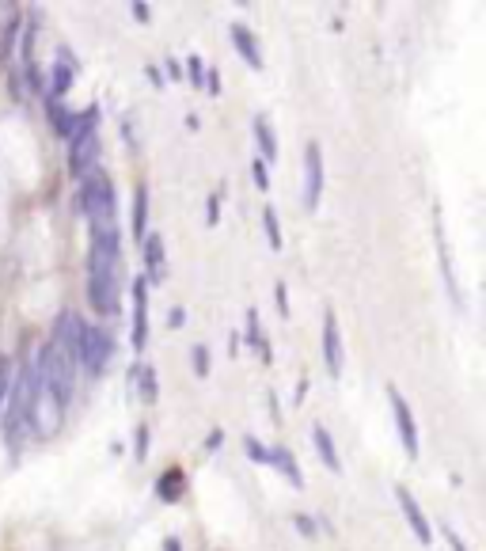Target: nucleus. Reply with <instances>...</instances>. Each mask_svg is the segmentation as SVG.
Masks as SVG:
<instances>
[{"label": "nucleus", "instance_id": "obj_1", "mask_svg": "<svg viewBox=\"0 0 486 551\" xmlns=\"http://www.w3.org/2000/svg\"><path fill=\"white\" fill-rule=\"evenodd\" d=\"M99 107H88L80 111V126L69 137V171L73 175H92L95 164H99Z\"/></svg>", "mask_w": 486, "mask_h": 551}, {"label": "nucleus", "instance_id": "obj_2", "mask_svg": "<svg viewBox=\"0 0 486 551\" xmlns=\"http://www.w3.org/2000/svg\"><path fill=\"white\" fill-rule=\"evenodd\" d=\"M80 209H84L88 225L114 221V183L103 175V171L84 175V187H80Z\"/></svg>", "mask_w": 486, "mask_h": 551}, {"label": "nucleus", "instance_id": "obj_3", "mask_svg": "<svg viewBox=\"0 0 486 551\" xmlns=\"http://www.w3.org/2000/svg\"><path fill=\"white\" fill-rule=\"evenodd\" d=\"M111 354H114V339L103 331V327H95V323L84 320V331H80V358L76 365H84L92 377H99L107 365H111Z\"/></svg>", "mask_w": 486, "mask_h": 551}, {"label": "nucleus", "instance_id": "obj_4", "mask_svg": "<svg viewBox=\"0 0 486 551\" xmlns=\"http://www.w3.org/2000/svg\"><path fill=\"white\" fill-rule=\"evenodd\" d=\"M388 403H392V418L395 426H399L403 449H407V456H418V426H414V415L411 407H407V399H403V392H395V384L388 388Z\"/></svg>", "mask_w": 486, "mask_h": 551}, {"label": "nucleus", "instance_id": "obj_5", "mask_svg": "<svg viewBox=\"0 0 486 551\" xmlns=\"http://www.w3.org/2000/svg\"><path fill=\"white\" fill-rule=\"evenodd\" d=\"M319 194H323V152L312 141L304 149V206L316 209L319 206Z\"/></svg>", "mask_w": 486, "mask_h": 551}, {"label": "nucleus", "instance_id": "obj_6", "mask_svg": "<svg viewBox=\"0 0 486 551\" xmlns=\"http://www.w3.org/2000/svg\"><path fill=\"white\" fill-rule=\"evenodd\" d=\"M149 339V282H133V350H145Z\"/></svg>", "mask_w": 486, "mask_h": 551}, {"label": "nucleus", "instance_id": "obj_7", "mask_svg": "<svg viewBox=\"0 0 486 551\" xmlns=\"http://www.w3.org/2000/svg\"><path fill=\"white\" fill-rule=\"evenodd\" d=\"M73 88V57L57 54V61L50 65V80H46V95H50V103H65V95Z\"/></svg>", "mask_w": 486, "mask_h": 551}, {"label": "nucleus", "instance_id": "obj_8", "mask_svg": "<svg viewBox=\"0 0 486 551\" xmlns=\"http://www.w3.org/2000/svg\"><path fill=\"white\" fill-rule=\"evenodd\" d=\"M323 361H327L331 377L342 373V331H338L335 312H327V316H323Z\"/></svg>", "mask_w": 486, "mask_h": 551}, {"label": "nucleus", "instance_id": "obj_9", "mask_svg": "<svg viewBox=\"0 0 486 551\" xmlns=\"http://www.w3.org/2000/svg\"><path fill=\"white\" fill-rule=\"evenodd\" d=\"M395 498H399V506H403V513H407V521H411L414 536H418L422 544H430V540H433V529H430V521H426V513H422V506L414 502V494L407 491L403 483H395Z\"/></svg>", "mask_w": 486, "mask_h": 551}, {"label": "nucleus", "instance_id": "obj_10", "mask_svg": "<svg viewBox=\"0 0 486 551\" xmlns=\"http://www.w3.org/2000/svg\"><path fill=\"white\" fill-rule=\"evenodd\" d=\"M232 46H236V54L251 65V69H262V50H259V38L251 35V27H243V23H232Z\"/></svg>", "mask_w": 486, "mask_h": 551}, {"label": "nucleus", "instance_id": "obj_11", "mask_svg": "<svg viewBox=\"0 0 486 551\" xmlns=\"http://www.w3.org/2000/svg\"><path fill=\"white\" fill-rule=\"evenodd\" d=\"M88 301L99 316H111L118 308V282H103V278H88Z\"/></svg>", "mask_w": 486, "mask_h": 551}, {"label": "nucleus", "instance_id": "obj_12", "mask_svg": "<svg viewBox=\"0 0 486 551\" xmlns=\"http://www.w3.org/2000/svg\"><path fill=\"white\" fill-rule=\"evenodd\" d=\"M183 491H187V475H183V468H168V472L156 479V498H160V502H179Z\"/></svg>", "mask_w": 486, "mask_h": 551}, {"label": "nucleus", "instance_id": "obj_13", "mask_svg": "<svg viewBox=\"0 0 486 551\" xmlns=\"http://www.w3.org/2000/svg\"><path fill=\"white\" fill-rule=\"evenodd\" d=\"M266 464H274L293 487H304V475H300V468H297V460H293V453L285 449V445H274L270 453H266Z\"/></svg>", "mask_w": 486, "mask_h": 551}, {"label": "nucleus", "instance_id": "obj_14", "mask_svg": "<svg viewBox=\"0 0 486 551\" xmlns=\"http://www.w3.org/2000/svg\"><path fill=\"white\" fill-rule=\"evenodd\" d=\"M50 122H54V133L57 137H73L76 133V126H80V114L69 107V103H50Z\"/></svg>", "mask_w": 486, "mask_h": 551}, {"label": "nucleus", "instance_id": "obj_15", "mask_svg": "<svg viewBox=\"0 0 486 551\" xmlns=\"http://www.w3.org/2000/svg\"><path fill=\"white\" fill-rule=\"evenodd\" d=\"M312 441H316V453L319 460L331 468V472H342V460H338V449H335V437L327 434V426H312Z\"/></svg>", "mask_w": 486, "mask_h": 551}, {"label": "nucleus", "instance_id": "obj_16", "mask_svg": "<svg viewBox=\"0 0 486 551\" xmlns=\"http://www.w3.org/2000/svg\"><path fill=\"white\" fill-rule=\"evenodd\" d=\"M133 236L137 240L149 236V190L145 187H137V194H133Z\"/></svg>", "mask_w": 486, "mask_h": 551}, {"label": "nucleus", "instance_id": "obj_17", "mask_svg": "<svg viewBox=\"0 0 486 551\" xmlns=\"http://www.w3.org/2000/svg\"><path fill=\"white\" fill-rule=\"evenodd\" d=\"M141 244H145V266H149V274L152 278H164V236L152 232Z\"/></svg>", "mask_w": 486, "mask_h": 551}, {"label": "nucleus", "instance_id": "obj_18", "mask_svg": "<svg viewBox=\"0 0 486 551\" xmlns=\"http://www.w3.org/2000/svg\"><path fill=\"white\" fill-rule=\"evenodd\" d=\"M255 137H259V149H262L259 160H266V164L278 160V141H274V130H270V122H266L262 114L255 118Z\"/></svg>", "mask_w": 486, "mask_h": 551}, {"label": "nucleus", "instance_id": "obj_19", "mask_svg": "<svg viewBox=\"0 0 486 551\" xmlns=\"http://www.w3.org/2000/svg\"><path fill=\"white\" fill-rule=\"evenodd\" d=\"M12 380H16V365H12V358L0 354V415L8 407V396H12Z\"/></svg>", "mask_w": 486, "mask_h": 551}, {"label": "nucleus", "instance_id": "obj_20", "mask_svg": "<svg viewBox=\"0 0 486 551\" xmlns=\"http://www.w3.org/2000/svg\"><path fill=\"white\" fill-rule=\"evenodd\" d=\"M262 225H266V240H270V247L278 251L281 247V228H278V213H274V206L262 209Z\"/></svg>", "mask_w": 486, "mask_h": 551}, {"label": "nucleus", "instance_id": "obj_21", "mask_svg": "<svg viewBox=\"0 0 486 551\" xmlns=\"http://www.w3.org/2000/svg\"><path fill=\"white\" fill-rule=\"evenodd\" d=\"M137 384H141V399H145V403H152V399H156V369H152V365H141V369H137Z\"/></svg>", "mask_w": 486, "mask_h": 551}, {"label": "nucleus", "instance_id": "obj_22", "mask_svg": "<svg viewBox=\"0 0 486 551\" xmlns=\"http://www.w3.org/2000/svg\"><path fill=\"white\" fill-rule=\"evenodd\" d=\"M243 453L251 456L255 464H266V453H270V449H262L259 437H243Z\"/></svg>", "mask_w": 486, "mask_h": 551}, {"label": "nucleus", "instance_id": "obj_23", "mask_svg": "<svg viewBox=\"0 0 486 551\" xmlns=\"http://www.w3.org/2000/svg\"><path fill=\"white\" fill-rule=\"evenodd\" d=\"M251 175H255V187L270 190V171H266V160H255V164H251Z\"/></svg>", "mask_w": 486, "mask_h": 551}, {"label": "nucleus", "instance_id": "obj_24", "mask_svg": "<svg viewBox=\"0 0 486 551\" xmlns=\"http://www.w3.org/2000/svg\"><path fill=\"white\" fill-rule=\"evenodd\" d=\"M194 373H198V377H209V350L206 346H194Z\"/></svg>", "mask_w": 486, "mask_h": 551}, {"label": "nucleus", "instance_id": "obj_25", "mask_svg": "<svg viewBox=\"0 0 486 551\" xmlns=\"http://www.w3.org/2000/svg\"><path fill=\"white\" fill-rule=\"evenodd\" d=\"M206 221H209V225H217V221H221V198H217V194H209V202H206Z\"/></svg>", "mask_w": 486, "mask_h": 551}, {"label": "nucleus", "instance_id": "obj_26", "mask_svg": "<svg viewBox=\"0 0 486 551\" xmlns=\"http://www.w3.org/2000/svg\"><path fill=\"white\" fill-rule=\"evenodd\" d=\"M149 456V426H137V460Z\"/></svg>", "mask_w": 486, "mask_h": 551}, {"label": "nucleus", "instance_id": "obj_27", "mask_svg": "<svg viewBox=\"0 0 486 551\" xmlns=\"http://www.w3.org/2000/svg\"><path fill=\"white\" fill-rule=\"evenodd\" d=\"M187 65H190V80H194V84H206V69H202V61H198V57H190Z\"/></svg>", "mask_w": 486, "mask_h": 551}, {"label": "nucleus", "instance_id": "obj_28", "mask_svg": "<svg viewBox=\"0 0 486 551\" xmlns=\"http://www.w3.org/2000/svg\"><path fill=\"white\" fill-rule=\"evenodd\" d=\"M293 521H297V529L304 532V536H316V521H312V517H304V513H297Z\"/></svg>", "mask_w": 486, "mask_h": 551}, {"label": "nucleus", "instance_id": "obj_29", "mask_svg": "<svg viewBox=\"0 0 486 551\" xmlns=\"http://www.w3.org/2000/svg\"><path fill=\"white\" fill-rule=\"evenodd\" d=\"M206 88H209L213 95L221 92V80H217V69H213V73H206Z\"/></svg>", "mask_w": 486, "mask_h": 551}, {"label": "nucleus", "instance_id": "obj_30", "mask_svg": "<svg viewBox=\"0 0 486 551\" xmlns=\"http://www.w3.org/2000/svg\"><path fill=\"white\" fill-rule=\"evenodd\" d=\"M221 437H225L221 430H213V434L206 437V449H221Z\"/></svg>", "mask_w": 486, "mask_h": 551}, {"label": "nucleus", "instance_id": "obj_31", "mask_svg": "<svg viewBox=\"0 0 486 551\" xmlns=\"http://www.w3.org/2000/svg\"><path fill=\"white\" fill-rule=\"evenodd\" d=\"M133 16L141 19V23H149V8H145V4H133Z\"/></svg>", "mask_w": 486, "mask_h": 551}, {"label": "nucleus", "instance_id": "obj_32", "mask_svg": "<svg viewBox=\"0 0 486 551\" xmlns=\"http://www.w3.org/2000/svg\"><path fill=\"white\" fill-rule=\"evenodd\" d=\"M449 548H452V551H468V548H464V540H460L456 532H449Z\"/></svg>", "mask_w": 486, "mask_h": 551}, {"label": "nucleus", "instance_id": "obj_33", "mask_svg": "<svg viewBox=\"0 0 486 551\" xmlns=\"http://www.w3.org/2000/svg\"><path fill=\"white\" fill-rule=\"evenodd\" d=\"M168 73L175 76V80H183V69H179V61H175V57L168 61Z\"/></svg>", "mask_w": 486, "mask_h": 551}, {"label": "nucleus", "instance_id": "obj_34", "mask_svg": "<svg viewBox=\"0 0 486 551\" xmlns=\"http://www.w3.org/2000/svg\"><path fill=\"white\" fill-rule=\"evenodd\" d=\"M164 551H183V548H179V540H175V536H168V540H164Z\"/></svg>", "mask_w": 486, "mask_h": 551}]
</instances>
